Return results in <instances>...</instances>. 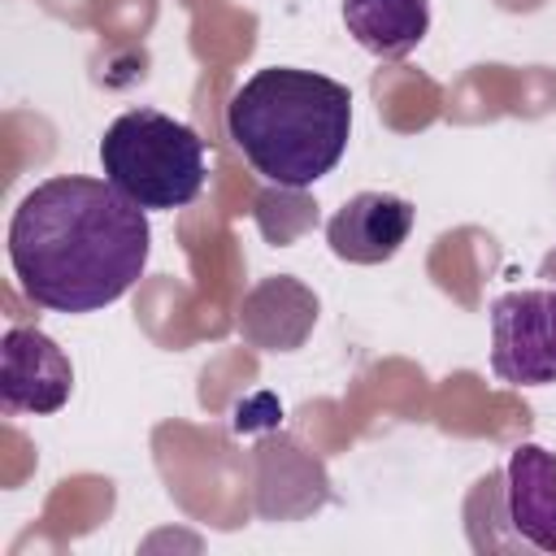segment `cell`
I'll return each mask as SVG.
<instances>
[{
  "instance_id": "cell-5",
  "label": "cell",
  "mask_w": 556,
  "mask_h": 556,
  "mask_svg": "<svg viewBox=\"0 0 556 556\" xmlns=\"http://www.w3.org/2000/svg\"><path fill=\"white\" fill-rule=\"evenodd\" d=\"M74 391V365L43 330L13 326L0 339V404L4 413H56Z\"/></svg>"
},
{
  "instance_id": "cell-6",
  "label": "cell",
  "mask_w": 556,
  "mask_h": 556,
  "mask_svg": "<svg viewBox=\"0 0 556 556\" xmlns=\"http://www.w3.org/2000/svg\"><path fill=\"white\" fill-rule=\"evenodd\" d=\"M413 230V204L391 191H356L330 222L326 243L339 261L352 265H382L391 261Z\"/></svg>"
},
{
  "instance_id": "cell-7",
  "label": "cell",
  "mask_w": 556,
  "mask_h": 556,
  "mask_svg": "<svg viewBox=\"0 0 556 556\" xmlns=\"http://www.w3.org/2000/svg\"><path fill=\"white\" fill-rule=\"evenodd\" d=\"M504 521L539 552H556V456L521 443L504 469Z\"/></svg>"
},
{
  "instance_id": "cell-2",
  "label": "cell",
  "mask_w": 556,
  "mask_h": 556,
  "mask_svg": "<svg viewBox=\"0 0 556 556\" xmlns=\"http://www.w3.org/2000/svg\"><path fill=\"white\" fill-rule=\"evenodd\" d=\"M226 130L265 182L300 191L348 152L352 91L313 70L269 65L230 96Z\"/></svg>"
},
{
  "instance_id": "cell-4",
  "label": "cell",
  "mask_w": 556,
  "mask_h": 556,
  "mask_svg": "<svg viewBox=\"0 0 556 556\" xmlns=\"http://www.w3.org/2000/svg\"><path fill=\"white\" fill-rule=\"evenodd\" d=\"M491 369L508 387L556 382V291H508L491 304Z\"/></svg>"
},
{
  "instance_id": "cell-1",
  "label": "cell",
  "mask_w": 556,
  "mask_h": 556,
  "mask_svg": "<svg viewBox=\"0 0 556 556\" xmlns=\"http://www.w3.org/2000/svg\"><path fill=\"white\" fill-rule=\"evenodd\" d=\"M148 252V208L109 178H43L9 222V265L26 300L52 313H96L122 300L143 278Z\"/></svg>"
},
{
  "instance_id": "cell-3",
  "label": "cell",
  "mask_w": 556,
  "mask_h": 556,
  "mask_svg": "<svg viewBox=\"0 0 556 556\" xmlns=\"http://www.w3.org/2000/svg\"><path fill=\"white\" fill-rule=\"evenodd\" d=\"M100 169L148 213L191 204L208 174L204 139L161 109H130L113 117L100 139Z\"/></svg>"
},
{
  "instance_id": "cell-8",
  "label": "cell",
  "mask_w": 556,
  "mask_h": 556,
  "mask_svg": "<svg viewBox=\"0 0 556 556\" xmlns=\"http://www.w3.org/2000/svg\"><path fill=\"white\" fill-rule=\"evenodd\" d=\"M343 26L365 52L400 61L430 30V0H343Z\"/></svg>"
}]
</instances>
